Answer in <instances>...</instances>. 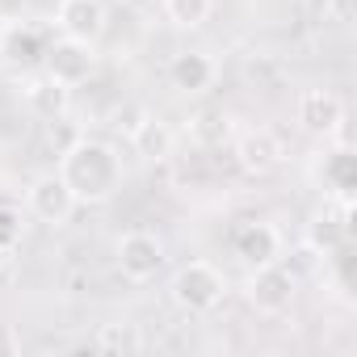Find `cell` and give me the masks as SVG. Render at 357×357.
Segmentation results:
<instances>
[{"instance_id": "7", "label": "cell", "mask_w": 357, "mask_h": 357, "mask_svg": "<svg viewBox=\"0 0 357 357\" xmlns=\"http://www.w3.org/2000/svg\"><path fill=\"white\" fill-rule=\"evenodd\" d=\"M114 261L122 269L126 282H151L160 269H164V240L151 236V231H126L118 236V248H114Z\"/></svg>"}, {"instance_id": "4", "label": "cell", "mask_w": 357, "mask_h": 357, "mask_svg": "<svg viewBox=\"0 0 357 357\" xmlns=\"http://www.w3.org/2000/svg\"><path fill=\"white\" fill-rule=\"evenodd\" d=\"M294 294H298V282H294V273L282 261H269V265L248 269L244 298H248V307L257 315H282V311H290Z\"/></svg>"}, {"instance_id": "21", "label": "cell", "mask_w": 357, "mask_h": 357, "mask_svg": "<svg viewBox=\"0 0 357 357\" xmlns=\"http://www.w3.org/2000/svg\"><path fill=\"white\" fill-rule=\"evenodd\" d=\"M9 257H13L9 248H0V273H5V269H9Z\"/></svg>"}, {"instance_id": "13", "label": "cell", "mask_w": 357, "mask_h": 357, "mask_svg": "<svg viewBox=\"0 0 357 357\" xmlns=\"http://www.w3.org/2000/svg\"><path fill=\"white\" fill-rule=\"evenodd\" d=\"M236 155H240V164H244L248 172H269V168L282 164L286 151H282V139H278L269 126H257V130H248V135L240 139Z\"/></svg>"}, {"instance_id": "5", "label": "cell", "mask_w": 357, "mask_h": 357, "mask_svg": "<svg viewBox=\"0 0 357 357\" xmlns=\"http://www.w3.org/2000/svg\"><path fill=\"white\" fill-rule=\"evenodd\" d=\"M97 72V51L93 43H76V38H51L47 59H43V76H51L63 89H80L89 76Z\"/></svg>"}, {"instance_id": "16", "label": "cell", "mask_w": 357, "mask_h": 357, "mask_svg": "<svg viewBox=\"0 0 357 357\" xmlns=\"http://www.w3.org/2000/svg\"><path fill=\"white\" fill-rule=\"evenodd\" d=\"M68 97H72V89L55 84L51 76H38V80H30V89H26L30 109H34V114H43V118H51V122L68 109Z\"/></svg>"}, {"instance_id": "1", "label": "cell", "mask_w": 357, "mask_h": 357, "mask_svg": "<svg viewBox=\"0 0 357 357\" xmlns=\"http://www.w3.org/2000/svg\"><path fill=\"white\" fill-rule=\"evenodd\" d=\"M55 172L63 176V185L72 190V198L80 206H105L118 198L122 181H126V168H122V151L105 139L93 135H76L63 151Z\"/></svg>"}, {"instance_id": "12", "label": "cell", "mask_w": 357, "mask_h": 357, "mask_svg": "<svg viewBox=\"0 0 357 357\" xmlns=\"http://www.w3.org/2000/svg\"><path fill=\"white\" fill-rule=\"evenodd\" d=\"M219 80V63L206 55V51H181L168 59V84L185 97H198V93H211Z\"/></svg>"}, {"instance_id": "18", "label": "cell", "mask_w": 357, "mask_h": 357, "mask_svg": "<svg viewBox=\"0 0 357 357\" xmlns=\"http://www.w3.org/2000/svg\"><path fill=\"white\" fill-rule=\"evenodd\" d=\"M22 231H26V223H22V211L17 206H9V202H0V248H17L22 244Z\"/></svg>"}, {"instance_id": "10", "label": "cell", "mask_w": 357, "mask_h": 357, "mask_svg": "<svg viewBox=\"0 0 357 357\" xmlns=\"http://www.w3.org/2000/svg\"><path fill=\"white\" fill-rule=\"evenodd\" d=\"M294 122L315 139H332L344 126V101L336 93H328V89H307L294 101Z\"/></svg>"}, {"instance_id": "19", "label": "cell", "mask_w": 357, "mask_h": 357, "mask_svg": "<svg viewBox=\"0 0 357 357\" xmlns=\"http://www.w3.org/2000/svg\"><path fill=\"white\" fill-rule=\"evenodd\" d=\"M143 340H139V332L135 328H118V324H105L101 328V336H97V349H139Z\"/></svg>"}, {"instance_id": "8", "label": "cell", "mask_w": 357, "mask_h": 357, "mask_svg": "<svg viewBox=\"0 0 357 357\" xmlns=\"http://www.w3.org/2000/svg\"><path fill=\"white\" fill-rule=\"evenodd\" d=\"M311 176L332 202H353V190H357V155H353V147L349 143L324 147L315 155V164H311Z\"/></svg>"}, {"instance_id": "11", "label": "cell", "mask_w": 357, "mask_h": 357, "mask_svg": "<svg viewBox=\"0 0 357 357\" xmlns=\"http://www.w3.org/2000/svg\"><path fill=\"white\" fill-rule=\"evenodd\" d=\"M231 252L257 269V265H269V261H282V231L265 219H248L231 231Z\"/></svg>"}, {"instance_id": "9", "label": "cell", "mask_w": 357, "mask_h": 357, "mask_svg": "<svg viewBox=\"0 0 357 357\" xmlns=\"http://www.w3.org/2000/svg\"><path fill=\"white\" fill-rule=\"evenodd\" d=\"M109 26V13H105V0H59L55 5V22L51 30H59L63 38H76V43H101Z\"/></svg>"}, {"instance_id": "2", "label": "cell", "mask_w": 357, "mask_h": 357, "mask_svg": "<svg viewBox=\"0 0 357 357\" xmlns=\"http://www.w3.org/2000/svg\"><path fill=\"white\" fill-rule=\"evenodd\" d=\"M168 298L185 315H211L227 298V273L211 261H185L168 278Z\"/></svg>"}, {"instance_id": "15", "label": "cell", "mask_w": 357, "mask_h": 357, "mask_svg": "<svg viewBox=\"0 0 357 357\" xmlns=\"http://www.w3.org/2000/svg\"><path fill=\"white\" fill-rule=\"evenodd\" d=\"M130 151L135 155H143V160H168L172 155V130H168V122H160V118H143V122H135L130 126Z\"/></svg>"}, {"instance_id": "3", "label": "cell", "mask_w": 357, "mask_h": 357, "mask_svg": "<svg viewBox=\"0 0 357 357\" xmlns=\"http://www.w3.org/2000/svg\"><path fill=\"white\" fill-rule=\"evenodd\" d=\"M51 38H55V30L34 22V17L0 22V63H5L13 76H34V72H43Z\"/></svg>"}, {"instance_id": "6", "label": "cell", "mask_w": 357, "mask_h": 357, "mask_svg": "<svg viewBox=\"0 0 357 357\" xmlns=\"http://www.w3.org/2000/svg\"><path fill=\"white\" fill-rule=\"evenodd\" d=\"M76 206H80V202L72 198V190L63 185L59 172L34 176L30 190H26V211H30L38 223H47V227H68L72 215H76Z\"/></svg>"}, {"instance_id": "14", "label": "cell", "mask_w": 357, "mask_h": 357, "mask_svg": "<svg viewBox=\"0 0 357 357\" xmlns=\"http://www.w3.org/2000/svg\"><path fill=\"white\" fill-rule=\"evenodd\" d=\"M353 202H340V219H332V215H315L311 223H307V248L311 252H319V257H336L344 244H349V211Z\"/></svg>"}, {"instance_id": "17", "label": "cell", "mask_w": 357, "mask_h": 357, "mask_svg": "<svg viewBox=\"0 0 357 357\" xmlns=\"http://www.w3.org/2000/svg\"><path fill=\"white\" fill-rule=\"evenodd\" d=\"M215 13V0H164V17L176 30H202Z\"/></svg>"}, {"instance_id": "20", "label": "cell", "mask_w": 357, "mask_h": 357, "mask_svg": "<svg viewBox=\"0 0 357 357\" xmlns=\"http://www.w3.org/2000/svg\"><path fill=\"white\" fill-rule=\"evenodd\" d=\"M13 353H22V336L13 324H0V357H13Z\"/></svg>"}]
</instances>
